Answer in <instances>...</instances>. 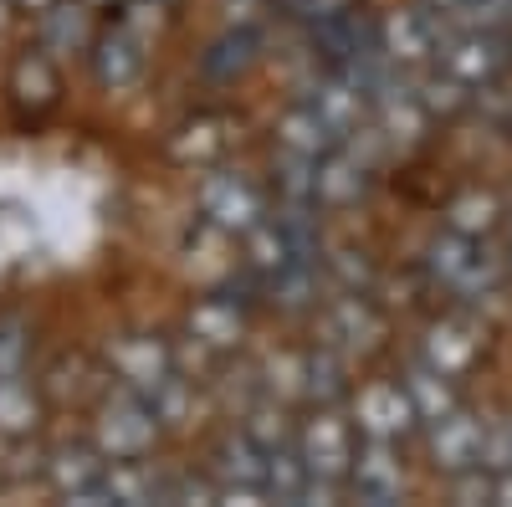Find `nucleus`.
Wrapping results in <instances>:
<instances>
[{"mask_svg":"<svg viewBox=\"0 0 512 507\" xmlns=\"http://www.w3.org/2000/svg\"><path fill=\"white\" fill-rule=\"evenodd\" d=\"M31 354V328L16 313H0V374H21Z\"/></svg>","mask_w":512,"mask_h":507,"instance_id":"obj_28","label":"nucleus"},{"mask_svg":"<svg viewBox=\"0 0 512 507\" xmlns=\"http://www.w3.org/2000/svg\"><path fill=\"white\" fill-rule=\"evenodd\" d=\"M108 364H113V374H118V385L139 390V395H149L159 379L175 369V364H169V349L159 344V338H144V333L108 344Z\"/></svg>","mask_w":512,"mask_h":507,"instance_id":"obj_13","label":"nucleus"},{"mask_svg":"<svg viewBox=\"0 0 512 507\" xmlns=\"http://www.w3.org/2000/svg\"><path fill=\"white\" fill-rule=\"evenodd\" d=\"M292 446H297V456H303L313 482H338V487L349 482L359 441H354V420H344L333 405H318V415L292 436Z\"/></svg>","mask_w":512,"mask_h":507,"instance_id":"obj_3","label":"nucleus"},{"mask_svg":"<svg viewBox=\"0 0 512 507\" xmlns=\"http://www.w3.org/2000/svg\"><path fill=\"white\" fill-rule=\"evenodd\" d=\"M497 226V200L492 195H461L451 205V231L461 236H487Z\"/></svg>","mask_w":512,"mask_h":507,"instance_id":"obj_27","label":"nucleus"},{"mask_svg":"<svg viewBox=\"0 0 512 507\" xmlns=\"http://www.w3.org/2000/svg\"><path fill=\"white\" fill-rule=\"evenodd\" d=\"M6 93H11L16 113H31V118L52 113V108H57V98H62V77H57L52 52H47V47H41V52H21V57L11 62V82H6Z\"/></svg>","mask_w":512,"mask_h":507,"instance_id":"obj_11","label":"nucleus"},{"mask_svg":"<svg viewBox=\"0 0 512 507\" xmlns=\"http://www.w3.org/2000/svg\"><path fill=\"white\" fill-rule=\"evenodd\" d=\"M349 364H344V354H338L333 344L328 349H318V354H308L303 359V395L308 400H318V405H338L349 395Z\"/></svg>","mask_w":512,"mask_h":507,"instance_id":"obj_25","label":"nucleus"},{"mask_svg":"<svg viewBox=\"0 0 512 507\" xmlns=\"http://www.w3.org/2000/svg\"><path fill=\"white\" fill-rule=\"evenodd\" d=\"M379 338H384V323H379V313L359 298V292H349V298H338L328 308V344L344 359L349 354H369Z\"/></svg>","mask_w":512,"mask_h":507,"instance_id":"obj_16","label":"nucleus"},{"mask_svg":"<svg viewBox=\"0 0 512 507\" xmlns=\"http://www.w3.org/2000/svg\"><path fill=\"white\" fill-rule=\"evenodd\" d=\"M277 144H282V154H297V159H323L328 149H338L344 139H338V129L313 103H303V108H292L277 123Z\"/></svg>","mask_w":512,"mask_h":507,"instance_id":"obj_19","label":"nucleus"},{"mask_svg":"<svg viewBox=\"0 0 512 507\" xmlns=\"http://www.w3.org/2000/svg\"><path fill=\"white\" fill-rule=\"evenodd\" d=\"M216 487L221 497H267V451L246 431L216 446Z\"/></svg>","mask_w":512,"mask_h":507,"instance_id":"obj_10","label":"nucleus"},{"mask_svg":"<svg viewBox=\"0 0 512 507\" xmlns=\"http://www.w3.org/2000/svg\"><path fill=\"white\" fill-rule=\"evenodd\" d=\"M436 62H441V72L466 82V88H487V82H497L507 72L512 41L502 31H487V26H461L451 41L436 47Z\"/></svg>","mask_w":512,"mask_h":507,"instance_id":"obj_4","label":"nucleus"},{"mask_svg":"<svg viewBox=\"0 0 512 507\" xmlns=\"http://www.w3.org/2000/svg\"><path fill=\"white\" fill-rule=\"evenodd\" d=\"M256 52H262V31L246 26V21H236L226 36L210 41V52L200 57V72H205L210 82H236V77L251 72Z\"/></svg>","mask_w":512,"mask_h":507,"instance_id":"obj_17","label":"nucleus"},{"mask_svg":"<svg viewBox=\"0 0 512 507\" xmlns=\"http://www.w3.org/2000/svg\"><path fill=\"white\" fill-rule=\"evenodd\" d=\"M11 6H16V11H31V16H41L47 6H57V0H11Z\"/></svg>","mask_w":512,"mask_h":507,"instance_id":"obj_33","label":"nucleus"},{"mask_svg":"<svg viewBox=\"0 0 512 507\" xmlns=\"http://www.w3.org/2000/svg\"><path fill=\"white\" fill-rule=\"evenodd\" d=\"M98 6H103V0H98Z\"/></svg>","mask_w":512,"mask_h":507,"instance_id":"obj_36","label":"nucleus"},{"mask_svg":"<svg viewBox=\"0 0 512 507\" xmlns=\"http://www.w3.org/2000/svg\"><path fill=\"white\" fill-rule=\"evenodd\" d=\"M36 415H41V400L31 390V379L26 369L21 374H0V436H31L36 426Z\"/></svg>","mask_w":512,"mask_h":507,"instance_id":"obj_24","label":"nucleus"},{"mask_svg":"<svg viewBox=\"0 0 512 507\" xmlns=\"http://www.w3.org/2000/svg\"><path fill=\"white\" fill-rule=\"evenodd\" d=\"M466 0H425V11H441V16H456Z\"/></svg>","mask_w":512,"mask_h":507,"instance_id":"obj_32","label":"nucleus"},{"mask_svg":"<svg viewBox=\"0 0 512 507\" xmlns=\"http://www.w3.org/2000/svg\"><path fill=\"white\" fill-rule=\"evenodd\" d=\"M405 390H410V405H415V415H420V426H431V420H441V415H451V410H456L451 374H441L436 364H425V359L410 369Z\"/></svg>","mask_w":512,"mask_h":507,"instance_id":"obj_23","label":"nucleus"},{"mask_svg":"<svg viewBox=\"0 0 512 507\" xmlns=\"http://www.w3.org/2000/svg\"><path fill=\"white\" fill-rule=\"evenodd\" d=\"M164 487H169V482H159L154 467H144V456H139V461H108L103 487H98V502H123V507L164 502Z\"/></svg>","mask_w":512,"mask_h":507,"instance_id":"obj_20","label":"nucleus"},{"mask_svg":"<svg viewBox=\"0 0 512 507\" xmlns=\"http://www.w3.org/2000/svg\"><path fill=\"white\" fill-rule=\"evenodd\" d=\"M507 262H512V246H507Z\"/></svg>","mask_w":512,"mask_h":507,"instance_id":"obj_35","label":"nucleus"},{"mask_svg":"<svg viewBox=\"0 0 512 507\" xmlns=\"http://www.w3.org/2000/svg\"><path fill=\"white\" fill-rule=\"evenodd\" d=\"M262 451H277V446H292V436H287V420H282V410L277 405H267V410H251V420L241 426Z\"/></svg>","mask_w":512,"mask_h":507,"instance_id":"obj_30","label":"nucleus"},{"mask_svg":"<svg viewBox=\"0 0 512 507\" xmlns=\"http://www.w3.org/2000/svg\"><path fill=\"white\" fill-rule=\"evenodd\" d=\"M477 354H482V328L466 323V318H441V323H431V333H425L420 359L456 379V374H466L477 364Z\"/></svg>","mask_w":512,"mask_h":507,"instance_id":"obj_15","label":"nucleus"},{"mask_svg":"<svg viewBox=\"0 0 512 507\" xmlns=\"http://www.w3.org/2000/svg\"><path fill=\"white\" fill-rule=\"evenodd\" d=\"M364 185H369V159H359L349 139L318 159V205H349L354 195H364Z\"/></svg>","mask_w":512,"mask_h":507,"instance_id":"obj_18","label":"nucleus"},{"mask_svg":"<svg viewBox=\"0 0 512 507\" xmlns=\"http://www.w3.org/2000/svg\"><path fill=\"white\" fill-rule=\"evenodd\" d=\"M190 333L200 338V344H210V349H236V338L246 333V313L231 298H205L190 313Z\"/></svg>","mask_w":512,"mask_h":507,"instance_id":"obj_22","label":"nucleus"},{"mask_svg":"<svg viewBox=\"0 0 512 507\" xmlns=\"http://www.w3.org/2000/svg\"><path fill=\"white\" fill-rule=\"evenodd\" d=\"M11 11H16V6H11V0H0V31H6V21H11Z\"/></svg>","mask_w":512,"mask_h":507,"instance_id":"obj_34","label":"nucleus"},{"mask_svg":"<svg viewBox=\"0 0 512 507\" xmlns=\"http://www.w3.org/2000/svg\"><path fill=\"white\" fill-rule=\"evenodd\" d=\"M282 11L297 16V21H323V16L349 11V0H282Z\"/></svg>","mask_w":512,"mask_h":507,"instance_id":"obj_31","label":"nucleus"},{"mask_svg":"<svg viewBox=\"0 0 512 507\" xmlns=\"http://www.w3.org/2000/svg\"><path fill=\"white\" fill-rule=\"evenodd\" d=\"M103 472H108V456L98 446H57L47 456V482L57 497H72V502H98V487H103Z\"/></svg>","mask_w":512,"mask_h":507,"instance_id":"obj_12","label":"nucleus"},{"mask_svg":"<svg viewBox=\"0 0 512 507\" xmlns=\"http://www.w3.org/2000/svg\"><path fill=\"white\" fill-rule=\"evenodd\" d=\"M349 487L359 502H400L405 497V467H400V456L390 441H364L354 451V472H349Z\"/></svg>","mask_w":512,"mask_h":507,"instance_id":"obj_9","label":"nucleus"},{"mask_svg":"<svg viewBox=\"0 0 512 507\" xmlns=\"http://www.w3.org/2000/svg\"><path fill=\"white\" fill-rule=\"evenodd\" d=\"M420 103H425V113H456L461 103H466V82H456L451 72H436V77H425L420 82V93H415Z\"/></svg>","mask_w":512,"mask_h":507,"instance_id":"obj_29","label":"nucleus"},{"mask_svg":"<svg viewBox=\"0 0 512 507\" xmlns=\"http://www.w3.org/2000/svg\"><path fill=\"white\" fill-rule=\"evenodd\" d=\"M436 31H431V11H395L379 21V52L395 67H415L425 57H436Z\"/></svg>","mask_w":512,"mask_h":507,"instance_id":"obj_14","label":"nucleus"},{"mask_svg":"<svg viewBox=\"0 0 512 507\" xmlns=\"http://www.w3.org/2000/svg\"><path fill=\"white\" fill-rule=\"evenodd\" d=\"M425 267L456 298H482V292H497V282H502V262L482 246V236H461L451 226H446V236L431 241Z\"/></svg>","mask_w":512,"mask_h":507,"instance_id":"obj_2","label":"nucleus"},{"mask_svg":"<svg viewBox=\"0 0 512 507\" xmlns=\"http://www.w3.org/2000/svg\"><path fill=\"white\" fill-rule=\"evenodd\" d=\"M303 487H308V467H303V456H297V446L267 451V497L303 502Z\"/></svg>","mask_w":512,"mask_h":507,"instance_id":"obj_26","label":"nucleus"},{"mask_svg":"<svg viewBox=\"0 0 512 507\" xmlns=\"http://www.w3.org/2000/svg\"><path fill=\"white\" fill-rule=\"evenodd\" d=\"M41 47H47L52 57L93 47V31H88V6H82V0H57V6L41 11Z\"/></svg>","mask_w":512,"mask_h":507,"instance_id":"obj_21","label":"nucleus"},{"mask_svg":"<svg viewBox=\"0 0 512 507\" xmlns=\"http://www.w3.org/2000/svg\"><path fill=\"white\" fill-rule=\"evenodd\" d=\"M354 426L374 441H395V436L420 426V415H415L410 390L400 385V379H369V385L354 395Z\"/></svg>","mask_w":512,"mask_h":507,"instance_id":"obj_6","label":"nucleus"},{"mask_svg":"<svg viewBox=\"0 0 512 507\" xmlns=\"http://www.w3.org/2000/svg\"><path fill=\"white\" fill-rule=\"evenodd\" d=\"M88 57H93L98 88L118 93V88H128V82H139V72H144V36H139L134 21H118V26L93 36Z\"/></svg>","mask_w":512,"mask_h":507,"instance_id":"obj_8","label":"nucleus"},{"mask_svg":"<svg viewBox=\"0 0 512 507\" xmlns=\"http://www.w3.org/2000/svg\"><path fill=\"white\" fill-rule=\"evenodd\" d=\"M195 200H200V216L216 226V231H226V236H246L251 226L267 221L262 195H256L241 175H205L200 190H195Z\"/></svg>","mask_w":512,"mask_h":507,"instance_id":"obj_5","label":"nucleus"},{"mask_svg":"<svg viewBox=\"0 0 512 507\" xmlns=\"http://www.w3.org/2000/svg\"><path fill=\"white\" fill-rule=\"evenodd\" d=\"M159 431H164V420L154 415L149 395L118 385V390L98 405V420H93V446H98L108 461H139V456H149V451H154Z\"/></svg>","mask_w":512,"mask_h":507,"instance_id":"obj_1","label":"nucleus"},{"mask_svg":"<svg viewBox=\"0 0 512 507\" xmlns=\"http://www.w3.org/2000/svg\"><path fill=\"white\" fill-rule=\"evenodd\" d=\"M431 467L446 472V477H461V472H472L482 467V436H487V420H477L472 410H451L441 420H431Z\"/></svg>","mask_w":512,"mask_h":507,"instance_id":"obj_7","label":"nucleus"}]
</instances>
